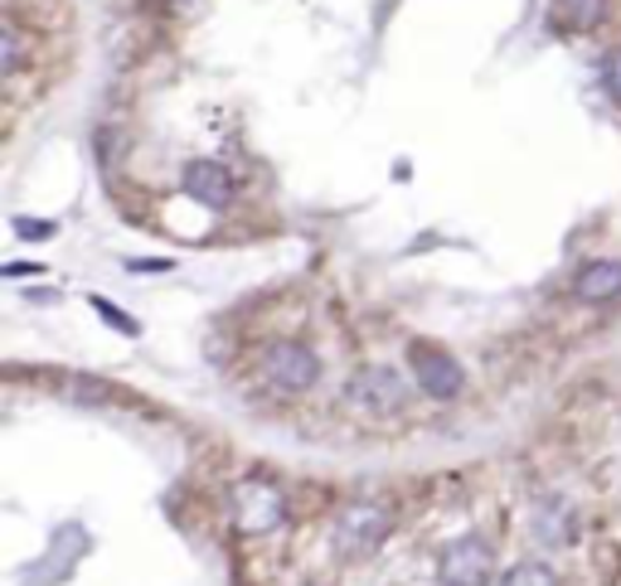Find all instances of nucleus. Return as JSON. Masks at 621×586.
Here are the masks:
<instances>
[{
	"label": "nucleus",
	"instance_id": "423d86ee",
	"mask_svg": "<svg viewBox=\"0 0 621 586\" xmlns=\"http://www.w3.org/2000/svg\"><path fill=\"white\" fill-rule=\"evenodd\" d=\"M413 373H418V383H422V393L428 397H457L461 388H467L461 364L452 354L432 350V344H413Z\"/></svg>",
	"mask_w": 621,
	"mask_h": 586
},
{
	"label": "nucleus",
	"instance_id": "2eb2a0df",
	"mask_svg": "<svg viewBox=\"0 0 621 586\" xmlns=\"http://www.w3.org/2000/svg\"><path fill=\"white\" fill-rule=\"evenodd\" d=\"M602 83H607V92H612V98L621 102V49H612L602 59Z\"/></svg>",
	"mask_w": 621,
	"mask_h": 586
},
{
	"label": "nucleus",
	"instance_id": "f257e3e1",
	"mask_svg": "<svg viewBox=\"0 0 621 586\" xmlns=\"http://www.w3.org/2000/svg\"><path fill=\"white\" fill-rule=\"evenodd\" d=\"M393 533V509L379 499H354L335 514V528H330V543H335L340 557H369L384 548V538Z\"/></svg>",
	"mask_w": 621,
	"mask_h": 586
},
{
	"label": "nucleus",
	"instance_id": "1a4fd4ad",
	"mask_svg": "<svg viewBox=\"0 0 621 586\" xmlns=\"http://www.w3.org/2000/svg\"><path fill=\"white\" fill-rule=\"evenodd\" d=\"M495 586H563V582H559V572H553L549 563L524 557V563H510L505 572H500Z\"/></svg>",
	"mask_w": 621,
	"mask_h": 586
},
{
	"label": "nucleus",
	"instance_id": "9d476101",
	"mask_svg": "<svg viewBox=\"0 0 621 586\" xmlns=\"http://www.w3.org/2000/svg\"><path fill=\"white\" fill-rule=\"evenodd\" d=\"M69 397H73V403H83V407H108V403H117V388H112L108 378L73 373V378H69Z\"/></svg>",
	"mask_w": 621,
	"mask_h": 586
},
{
	"label": "nucleus",
	"instance_id": "0eeeda50",
	"mask_svg": "<svg viewBox=\"0 0 621 586\" xmlns=\"http://www.w3.org/2000/svg\"><path fill=\"white\" fill-rule=\"evenodd\" d=\"M184 194L200 199L204 209H229L233 204V180H229L223 165H214V160H190V165H184Z\"/></svg>",
	"mask_w": 621,
	"mask_h": 586
},
{
	"label": "nucleus",
	"instance_id": "39448f33",
	"mask_svg": "<svg viewBox=\"0 0 621 586\" xmlns=\"http://www.w3.org/2000/svg\"><path fill=\"white\" fill-rule=\"evenodd\" d=\"M345 393H350L364 412H399V407L408 403V383L399 378V368H389V364H364V368H354V378L345 383Z\"/></svg>",
	"mask_w": 621,
	"mask_h": 586
},
{
	"label": "nucleus",
	"instance_id": "dca6fc26",
	"mask_svg": "<svg viewBox=\"0 0 621 586\" xmlns=\"http://www.w3.org/2000/svg\"><path fill=\"white\" fill-rule=\"evenodd\" d=\"M39 272H44L39 262H10V266H6V276H10V282H20V276H39Z\"/></svg>",
	"mask_w": 621,
	"mask_h": 586
},
{
	"label": "nucleus",
	"instance_id": "f3484780",
	"mask_svg": "<svg viewBox=\"0 0 621 586\" xmlns=\"http://www.w3.org/2000/svg\"><path fill=\"white\" fill-rule=\"evenodd\" d=\"M131 272H170V262H166V257H156V262L141 257V262H131Z\"/></svg>",
	"mask_w": 621,
	"mask_h": 586
},
{
	"label": "nucleus",
	"instance_id": "4468645a",
	"mask_svg": "<svg viewBox=\"0 0 621 586\" xmlns=\"http://www.w3.org/2000/svg\"><path fill=\"white\" fill-rule=\"evenodd\" d=\"M16 238H24V243H44V238H54V223L49 219H16Z\"/></svg>",
	"mask_w": 621,
	"mask_h": 586
},
{
	"label": "nucleus",
	"instance_id": "6e6552de",
	"mask_svg": "<svg viewBox=\"0 0 621 586\" xmlns=\"http://www.w3.org/2000/svg\"><path fill=\"white\" fill-rule=\"evenodd\" d=\"M573 291H578V301H588V305L617 301L621 296V262L602 257V262L583 266V272H578V282H573Z\"/></svg>",
	"mask_w": 621,
	"mask_h": 586
},
{
	"label": "nucleus",
	"instance_id": "20e7f679",
	"mask_svg": "<svg viewBox=\"0 0 621 586\" xmlns=\"http://www.w3.org/2000/svg\"><path fill=\"white\" fill-rule=\"evenodd\" d=\"M262 373H268L272 388L307 393V388H315V378H321V358L297 340H277V344H268V354H262Z\"/></svg>",
	"mask_w": 621,
	"mask_h": 586
},
{
	"label": "nucleus",
	"instance_id": "7ed1b4c3",
	"mask_svg": "<svg viewBox=\"0 0 621 586\" xmlns=\"http://www.w3.org/2000/svg\"><path fill=\"white\" fill-rule=\"evenodd\" d=\"M233 524L243 533H272L287 524V495L262 475H248L233 485Z\"/></svg>",
	"mask_w": 621,
	"mask_h": 586
},
{
	"label": "nucleus",
	"instance_id": "ddd939ff",
	"mask_svg": "<svg viewBox=\"0 0 621 586\" xmlns=\"http://www.w3.org/2000/svg\"><path fill=\"white\" fill-rule=\"evenodd\" d=\"M20 34H16V24H6V30H0V69L6 73H16L20 69Z\"/></svg>",
	"mask_w": 621,
	"mask_h": 586
},
{
	"label": "nucleus",
	"instance_id": "9b49d317",
	"mask_svg": "<svg viewBox=\"0 0 621 586\" xmlns=\"http://www.w3.org/2000/svg\"><path fill=\"white\" fill-rule=\"evenodd\" d=\"M602 10H607V0H559V16H563V24H573V30L598 24Z\"/></svg>",
	"mask_w": 621,
	"mask_h": 586
},
{
	"label": "nucleus",
	"instance_id": "f8f14e48",
	"mask_svg": "<svg viewBox=\"0 0 621 586\" xmlns=\"http://www.w3.org/2000/svg\"><path fill=\"white\" fill-rule=\"evenodd\" d=\"M92 311H98L102 320H108V325H112V330H122V335H131V340H137V335H141V325H137V320H131L127 311H117V305H112L108 296H92Z\"/></svg>",
	"mask_w": 621,
	"mask_h": 586
},
{
	"label": "nucleus",
	"instance_id": "f03ea898",
	"mask_svg": "<svg viewBox=\"0 0 621 586\" xmlns=\"http://www.w3.org/2000/svg\"><path fill=\"white\" fill-rule=\"evenodd\" d=\"M442 586H495V548L481 533H461L438 553Z\"/></svg>",
	"mask_w": 621,
	"mask_h": 586
}]
</instances>
